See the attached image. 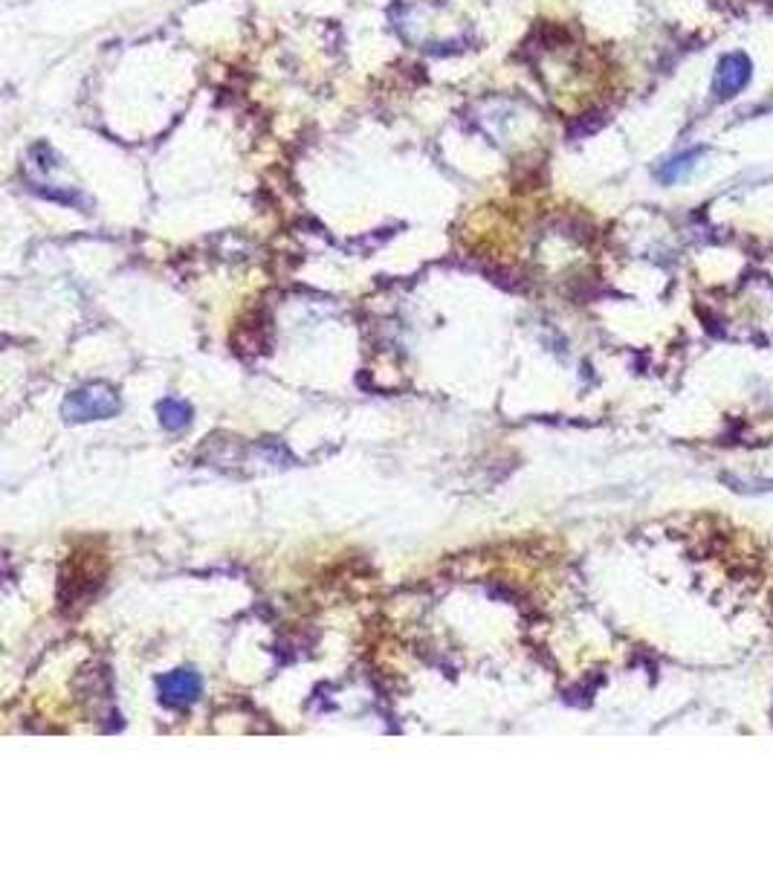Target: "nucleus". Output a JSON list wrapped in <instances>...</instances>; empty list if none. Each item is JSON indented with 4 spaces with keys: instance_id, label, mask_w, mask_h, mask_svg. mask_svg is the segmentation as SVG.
Masks as SVG:
<instances>
[{
    "instance_id": "nucleus-1",
    "label": "nucleus",
    "mask_w": 773,
    "mask_h": 869,
    "mask_svg": "<svg viewBox=\"0 0 773 869\" xmlns=\"http://www.w3.org/2000/svg\"><path fill=\"white\" fill-rule=\"evenodd\" d=\"M61 412L70 423H85V420H105L119 412V394L105 383L81 385L65 400Z\"/></svg>"
},
{
    "instance_id": "nucleus-2",
    "label": "nucleus",
    "mask_w": 773,
    "mask_h": 869,
    "mask_svg": "<svg viewBox=\"0 0 773 869\" xmlns=\"http://www.w3.org/2000/svg\"><path fill=\"white\" fill-rule=\"evenodd\" d=\"M751 58H747L745 52H727V56L718 61L716 76H713V94H716L718 99H733V96H738L751 85Z\"/></svg>"
},
{
    "instance_id": "nucleus-3",
    "label": "nucleus",
    "mask_w": 773,
    "mask_h": 869,
    "mask_svg": "<svg viewBox=\"0 0 773 869\" xmlns=\"http://www.w3.org/2000/svg\"><path fill=\"white\" fill-rule=\"evenodd\" d=\"M159 702L168 707H188L200 699L203 681L195 670H174L157 681Z\"/></svg>"
},
{
    "instance_id": "nucleus-4",
    "label": "nucleus",
    "mask_w": 773,
    "mask_h": 869,
    "mask_svg": "<svg viewBox=\"0 0 773 869\" xmlns=\"http://www.w3.org/2000/svg\"><path fill=\"white\" fill-rule=\"evenodd\" d=\"M698 159H702V152L695 148V152H684V154H675V157H669L664 163V166L658 168V180L661 183H681V180H687L689 174L695 172V166H698Z\"/></svg>"
},
{
    "instance_id": "nucleus-5",
    "label": "nucleus",
    "mask_w": 773,
    "mask_h": 869,
    "mask_svg": "<svg viewBox=\"0 0 773 869\" xmlns=\"http://www.w3.org/2000/svg\"><path fill=\"white\" fill-rule=\"evenodd\" d=\"M157 412H159V423H163L168 432H180V429H186L188 423H192V406H188L186 400L166 398L157 406Z\"/></svg>"
}]
</instances>
